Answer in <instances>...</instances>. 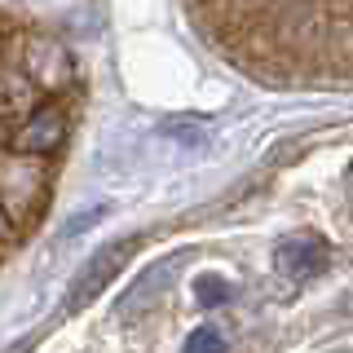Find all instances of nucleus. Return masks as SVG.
<instances>
[{
	"instance_id": "1",
	"label": "nucleus",
	"mask_w": 353,
	"mask_h": 353,
	"mask_svg": "<svg viewBox=\"0 0 353 353\" xmlns=\"http://www.w3.org/2000/svg\"><path fill=\"white\" fill-rule=\"evenodd\" d=\"M49 199V159L22 150H0V212L31 225Z\"/></svg>"
},
{
	"instance_id": "2",
	"label": "nucleus",
	"mask_w": 353,
	"mask_h": 353,
	"mask_svg": "<svg viewBox=\"0 0 353 353\" xmlns=\"http://www.w3.org/2000/svg\"><path fill=\"white\" fill-rule=\"evenodd\" d=\"M141 248V239L132 234V239H115V243H106V248H97V256H88L80 265V274L71 279V292H66V309H84V305H93L97 301V292H106L110 279H115L119 270L128 265V256Z\"/></svg>"
},
{
	"instance_id": "3",
	"label": "nucleus",
	"mask_w": 353,
	"mask_h": 353,
	"mask_svg": "<svg viewBox=\"0 0 353 353\" xmlns=\"http://www.w3.org/2000/svg\"><path fill=\"white\" fill-rule=\"evenodd\" d=\"M66 132H71V119H66V110L58 102H40L31 106L27 115L18 119L14 128H9V150H22V154H40V159H49L53 150H62Z\"/></svg>"
},
{
	"instance_id": "4",
	"label": "nucleus",
	"mask_w": 353,
	"mask_h": 353,
	"mask_svg": "<svg viewBox=\"0 0 353 353\" xmlns=\"http://www.w3.org/2000/svg\"><path fill=\"white\" fill-rule=\"evenodd\" d=\"M274 270L283 279H314L327 270V243L318 234H287L274 248Z\"/></svg>"
},
{
	"instance_id": "5",
	"label": "nucleus",
	"mask_w": 353,
	"mask_h": 353,
	"mask_svg": "<svg viewBox=\"0 0 353 353\" xmlns=\"http://www.w3.org/2000/svg\"><path fill=\"white\" fill-rule=\"evenodd\" d=\"M22 71L36 88H58L71 80V53L58 40H27L22 44Z\"/></svg>"
},
{
	"instance_id": "6",
	"label": "nucleus",
	"mask_w": 353,
	"mask_h": 353,
	"mask_svg": "<svg viewBox=\"0 0 353 353\" xmlns=\"http://www.w3.org/2000/svg\"><path fill=\"white\" fill-rule=\"evenodd\" d=\"M172 274H176V261H154L132 279V287L119 296V318H141L150 314L154 305L163 301V292L172 287Z\"/></svg>"
},
{
	"instance_id": "7",
	"label": "nucleus",
	"mask_w": 353,
	"mask_h": 353,
	"mask_svg": "<svg viewBox=\"0 0 353 353\" xmlns=\"http://www.w3.org/2000/svg\"><path fill=\"white\" fill-rule=\"evenodd\" d=\"M36 106V84L22 66H0V119H22Z\"/></svg>"
},
{
	"instance_id": "8",
	"label": "nucleus",
	"mask_w": 353,
	"mask_h": 353,
	"mask_svg": "<svg viewBox=\"0 0 353 353\" xmlns=\"http://www.w3.org/2000/svg\"><path fill=\"white\" fill-rule=\"evenodd\" d=\"M230 296H234V287H230V279H221V274H199L194 279V301L203 309L230 305Z\"/></svg>"
},
{
	"instance_id": "9",
	"label": "nucleus",
	"mask_w": 353,
	"mask_h": 353,
	"mask_svg": "<svg viewBox=\"0 0 353 353\" xmlns=\"http://www.w3.org/2000/svg\"><path fill=\"white\" fill-rule=\"evenodd\" d=\"M185 353H230V340L221 327H199L190 331V340H185Z\"/></svg>"
},
{
	"instance_id": "10",
	"label": "nucleus",
	"mask_w": 353,
	"mask_h": 353,
	"mask_svg": "<svg viewBox=\"0 0 353 353\" xmlns=\"http://www.w3.org/2000/svg\"><path fill=\"white\" fill-rule=\"evenodd\" d=\"M102 212H106V208H84V212H75V216H71V225H62V239H75V234H84V230L93 225V221L102 216Z\"/></svg>"
},
{
	"instance_id": "11",
	"label": "nucleus",
	"mask_w": 353,
	"mask_h": 353,
	"mask_svg": "<svg viewBox=\"0 0 353 353\" xmlns=\"http://www.w3.org/2000/svg\"><path fill=\"white\" fill-rule=\"evenodd\" d=\"M5 234H9V216L0 212V239H5Z\"/></svg>"
}]
</instances>
